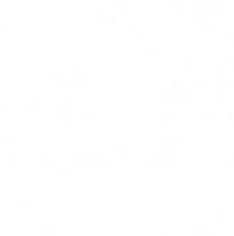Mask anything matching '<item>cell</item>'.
I'll list each match as a JSON object with an SVG mask.
<instances>
[{"instance_id": "8992f818", "label": "cell", "mask_w": 234, "mask_h": 236, "mask_svg": "<svg viewBox=\"0 0 234 236\" xmlns=\"http://www.w3.org/2000/svg\"><path fill=\"white\" fill-rule=\"evenodd\" d=\"M7 108H8V104H7V101H4V99H0V112H6Z\"/></svg>"}, {"instance_id": "9c48e42d", "label": "cell", "mask_w": 234, "mask_h": 236, "mask_svg": "<svg viewBox=\"0 0 234 236\" xmlns=\"http://www.w3.org/2000/svg\"><path fill=\"white\" fill-rule=\"evenodd\" d=\"M59 69H54V71H52V76H54V78H58V76H59Z\"/></svg>"}, {"instance_id": "277c9868", "label": "cell", "mask_w": 234, "mask_h": 236, "mask_svg": "<svg viewBox=\"0 0 234 236\" xmlns=\"http://www.w3.org/2000/svg\"><path fill=\"white\" fill-rule=\"evenodd\" d=\"M7 142H8V137H7V134L0 133V145H7Z\"/></svg>"}, {"instance_id": "30bf717a", "label": "cell", "mask_w": 234, "mask_h": 236, "mask_svg": "<svg viewBox=\"0 0 234 236\" xmlns=\"http://www.w3.org/2000/svg\"><path fill=\"white\" fill-rule=\"evenodd\" d=\"M7 145H18V142H17V141H10V140H8Z\"/></svg>"}, {"instance_id": "ba28073f", "label": "cell", "mask_w": 234, "mask_h": 236, "mask_svg": "<svg viewBox=\"0 0 234 236\" xmlns=\"http://www.w3.org/2000/svg\"><path fill=\"white\" fill-rule=\"evenodd\" d=\"M40 233H42V235H47V233H48V224H42Z\"/></svg>"}, {"instance_id": "6da1fadb", "label": "cell", "mask_w": 234, "mask_h": 236, "mask_svg": "<svg viewBox=\"0 0 234 236\" xmlns=\"http://www.w3.org/2000/svg\"><path fill=\"white\" fill-rule=\"evenodd\" d=\"M18 163H19L18 156H15V155L7 156V166H8V167H17Z\"/></svg>"}, {"instance_id": "52a82bcc", "label": "cell", "mask_w": 234, "mask_h": 236, "mask_svg": "<svg viewBox=\"0 0 234 236\" xmlns=\"http://www.w3.org/2000/svg\"><path fill=\"white\" fill-rule=\"evenodd\" d=\"M7 30H8V26H7V24H4V22H0V35H6Z\"/></svg>"}, {"instance_id": "7a4b0ae2", "label": "cell", "mask_w": 234, "mask_h": 236, "mask_svg": "<svg viewBox=\"0 0 234 236\" xmlns=\"http://www.w3.org/2000/svg\"><path fill=\"white\" fill-rule=\"evenodd\" d=\"M17 207H18L19 211H26V210H29V202L28 200H18V204H17Z\"/></svg>"}, {"instance_id": "5b68a950", "label": "cell", "mask_w": 234, "mask_h": 236, "mask_svg": "<svg viewBox=\"0 0 234 236\" xmlns=\"http://www.w3.org/2000/svg\"><path fill=\"white\" fill-rule=\"evenodd\" d=\"M50 163H51V160H50L48 156H43V158H40V165L42 166H48Z\"/></svg>"}, {"instance_id": "3957f363", "label": "cell", "mask_w": 234, "mask_h": 236, "mask_svg": "<svg viewBox=\"0 0 234 236\" xmlns=\"http://www.w3.org/2000/svg\"><path fill=\"white\" fill-rule=\"evenodd\" d=\"M40 109V102L39 101H30L29 102V111L36 112Z\"/></svg>"}]
</instances>
